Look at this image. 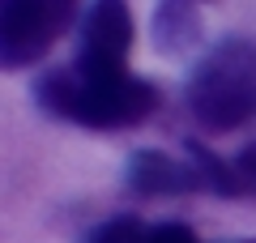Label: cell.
<instances>
[{
    "mask_svg": "<svg viewBox=\"0 0 256 243\" xmlns=\"http://www.w3.org/2000/svg\"><path fill=\"white\" fill-rule=\"evenodd\" d=\"M34 107L47 120L94 132H120L137 128L162 107V90L150 77H116V81H90L73 64H52L34 77Z\"/></svg>",
    "mask_w": 256,
    "mask_h": 243,
    "instance_id": "obj_1",
    "label": "cell"
},
{
    "mask_svg": "<svg viewBox=\"0 0 256 243\" xmlns=\"http://www.w3.org/2000/svg\"><path fill=\"white\" fill-rule=\"evenodd\" d=\"M184 102L205 132L256 124V38L226 34L210 43L184 81Z\"/></svg>",
    "mask_w": 256,
    "mask_h": 243,
    "instance_id": "obj_2",
    "label": "cell"
},
{
    "mask_svg": "<svg viewBox=\"0 0 256 243\" xmlns=\"http://www.w3.org/2000/svg\"><path fill=\"white\" fill-rule=\"evenodd\" d=\"M82 26V9L68 0H13L0 13V68L22 72L38 64L68 30Z\"/></svg>",
    "mask_w": 256,
    "mask_h": 243,
    "instance_id": "obj_3",
    "label": "cell"
},
{
    "mask_svg": "<svg viewBox=\"0 0 256 243\" xmlns=\"http://www.w3.org/2000/svg\"><path fill=\"white\" fill-rule=\"evenodd\" d=\"M137 43V22L124 0H102L82 13L77 26V56L73 68L90 81H116L128 77V52Z\"/></svg>",
    "mask_w": 256,
    "mask_h": 243,
    "instance_id": "obj_4",
    "label": "cell"
},
{
    "mask_svg": "<svg viewBox=\"0 0 256 243\" xmlns=\"http://www.w3.org/2000/svg\"><path fill=\"white\" fill-rule=\"evenodd\" d=\"M124 188L154 200V196H192V192H205V184L188 158H171L162 150H132L124 162Z\"/></svg>",
    "mask_w": 256,
    "mask_h": 243,
    "instance_id": "obj_5",
    "label": "cell"
},
{
    "mask_svg": "<svg viewBox=\"0 0 256 243\" xmlns=\"http://www.w3.org/2000/svg\"><path fill=\"white\" fill-rule=\"evenodd\" d=\"M150 38L158 56H192L205 47V18L192 0H162L150 18Z\"/></svg>",
    "mask_w": 256,
    "mask_h": 243,
    "instance_id": "obj_6",
    "label": "cell"
},
{
    "mask_svg": "<svg viewBox=\"0 0 256 243\" xmlns=\"http://www.w3.org/2000/svg\"><path fill=\"white\" fill-rule=\"evenodd\" d=\"M184 158L196 166V175H201V184H205V192H210V196H244V184H239L235 162L222 158L218 150H210L205 141L184 136Z\"/></svg>",
    "mask_w": 256,
    "mask_h": 243,
    "instance_id": "obj_7",
    "label": "cell"
},
{
    "mask_svg": "<svg viewBox=\"0 0 256 243\" xmlns=\"http://www.w3.org/2000/svg\"><path fill=\"white\" fill-rule=\"evenodd\" d=\"M150 230L137 214H116V218H102L98 226L82 234V243H150Z\"/></svg>",
    "mask_w": 256,
    "mask_h": 243,
    "instance_id": "obj_8",
    "label": "cell"
},
{
    "mask_svg": "<svg viewBox=\"0 0 256 243\" xmlns=\"http://www.w3.org/2000/svg\"><path fill=\"white\" fill-rule=\"evenodd\" d=\"M235 171H239V184H244V196H256V141H248L244 150L235 154Z\"/></svg>",
    "mask_w": 256,
    "mask_h": 243,
    "instance_id": "obj_9",
    "label": "cell"
},
{
    "mask_svg": "<svg viewBox=\"0 0 256 243\" xmlns=\"http://www.w3.org/2000/svg\"><path fill=\"white\" fill-rule=\"evenodd\" d=\"M150 243H201V234L192 230L188 222H158L150 230Z\"/></svg>",
    "mask_w": 256,
    "mask_h": 243,
    "instance_id": "obj_10",
    "label": "cell"
},
{
    "mask_svg": "<svg viewBox=\"0 0 256 243\" xmlns=\"http://www.w3.org/2000/svg\"><path fill=\"white\" fill-rule=\"evenodd\" d=\"M239 243H256V239H239Z\"/></svg>",
    "mask_w": 256,
    "mask_h": 243,
    "instance_id": "obj_11",
    "label": "cell"
}]
</instances>
